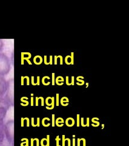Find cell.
Returning <instances> with one entry per match:
<instances>
[{"instance_id":"7","label":"cell","mask_w":129,"mask_h":146,"mask_svg":"<svg viewBox=\"0 0 129 146\" xmlns=\"http://www.w3.org/2000/svg\"><path fill=\"white\" fill-rule=\"evenodd\" d=\"M77 126H80V115H77Z\"/></svg>"},{"instance_id":"25","label":"cell","mask_w":129,"mask_h":146,"mask_svg":"<svg viewBox=\"0 0 129 146\" xmlns=\"http://www.w3.org/2000/svg\"><path fill=\"white\" fill-rule=\"evenodd\" d=\"M47 146H49V135L47 136Z\"/></svg>"},{"instance_id":"19","label":"cell","mask_w":129,"mask_h":146,"mask_svg":"<svg viewBox=\"0 0 129 146\" xmlns=\"http://www.w3.org/2000/svg\"><path fill=\"white\" fill-rule=\"evenodd\" d=\"M63 146H65V144H64V143H65V141H65V136H64V135L63 136Z\"/></svg>"},{"instance_id":"3","label":"cell","mask_w":129,"mask_h":146,"mask_svg":"<svg viewBox=\"0 0 129 146\" xmlns=\"http://www.w3.org/2000/svg\"><path fill=\"white\" fill-rule=\"evenodd\" d=\"M6 111L4 108L0 107V121H1L6 115Z\"/></svg>"},{"instance_id":"8","label":"cell","mask_w":129,"mask_h":146,"mask_svg":"<svg viewBox=\"0 0 129 146\" xmlns=\"http://www.w3.org/2000/svg\"><path fill=\"white\" fill-rule=\"evenodd\" d=\"M76 80L78 81V82H81V84H84V81L83 80H81V79H80V78H79V76H78L77 78H76Z\"/></svg>"},{"instance_id":"10","label":"cell","mask_w":129,"mask_h":146,"mask_svg":"<svg viewBox=\"0 0 129 146\" xmlns=\"http://www.w3.org/2000/svg\"><path fill=\"white\" fill-rule=\"evenodd\" d=\"M52 85H55V73H52Z\"/></svg>"},{"instance_id":"23","label":"cell","mask_w":129,"mask_h":146,"mask_svg":"<svg viewBox=\"0 0 129 146\" xmlns=\"http://www.w3.org/2000/svg\"><path fill=\"white\" fill-rule=\"evenodd\" d=\"M66 141H68V146H70V139H68V138H67V139H66Z\"/></svg>"},{"instance_id":"18","label":"cell","mask_w":129,"mask_h":146,"mask_svg":"<svg viewBox=\"0 0 129 146\" xmlns=\"http://www.w3.org/2000/svg\"><path fill=\"white\" fill-rule=\"evenodd\" d=\"M57 60H58L57 56H55V65H57Z\"/></svg>"},{"instance_id":"16","label":"cell","mask_w":129,"mask_h":146,"mask_svg":"<svg viewBox=\"0 0 129 146\" xmlns=\"http://www.w3.org/2000/svg\"><path fill=\"white\" fill-rule=\"evenodd\" d=\"M3 46V42H2V40H0V51H1V50L2 49Z\"/></svg>"},{"instance_id":"12","label":"cell","mask_w":129,"mask_h":146,"mask_svg":"<svg viewBox=\"0 0 129 146\" xmlns=\"http://www.w3.org/2000/svg\"><path fill=\"white\" fill-rule=\"evenodd\" d=\"M66 84L67 85H72V84L68 82V76H66Z\"/></svg>"},{"instance_id":"26","label":"cell","mask_w":129,"mask_h":146,"mask_svg":"<svg viewBox=\"0 0 129 146\" xmlns=\"http://www.w3.org/2000/svg\"><path fill=\"white\" fill-rule=\"evenodd\" d=\"M73 146H75V138H73Z\"/></svg>"},{"instance_id":"9","label":"cell","mask_w":129,"mask_h":146,"mask_svg":"<svg viewBox=\"0 0 129 146\" xmlns=\"http://www.w3.org/2000/svg\"><path fill=\"white\" fill-rule=\"evenodd\" d=\"M56 140H57V146H60V145H59V141L60 140V139H59V136H57Z\"/></svg>"},{"instance_id":"24","label":"cell","mask_w":129,"mask_h":146,"mask_svg":"<svg viewBox=\"0 0 129 146\" xmlns=\"http://www.w3.org/2000/svg\"><path fill=\"white\" fill-rule=\"evenodd\" d=\"M81 140L83 141V146H86V139H84V138H82V139H80Z\"/></svg>"},{"instance_id":"17","label":"cell","mask_w":129,"mask_h":146,"mask_svg":"<svg viewBox=\"0 0 129 146\" xmlns=\"http://www.w3.org/2000/svg\"><path fill=\"white\" fill-rule=\"evenodd\" d=\"M81 125L82 127H86V125H84V118L83 117L81 118Z\"/></svg>"},{"instance_id":"27","label":"cell","mask_w":129,"mask_h":146,"mask_svg":"<svg viewBox=\"0 0 129 146\" xmlns=\"http://www.w3.org/2000/svg\"><path fill=\"white\" fill-rule=\"evenodd\" d=\"M78 146H80V141H81V139H78Z\"/></svg>"},{"instance_id":"28","label":"cell","mask_w":129,"mask_h":146,"mask_svg":"<svg viewBox=\"0 0 129 146\" xmlns=\"http://www.w3.org/2000/svg\"><path fill=\"white\" fill-rule=\"evenodd\" d=\"M86 85H87L86 88H87V87H88V86H89V83H86Z\"/></svg>"},{"instance_id":"13","label":"cell","mask_w":129,"mask_h":146,"mask_svg":"<svg viewBox=\"0 0 129 146\" xmlns=\"http://www.w3.org/2000/svg\"><path fill=\"white\" fill-rule=\"evenodd\" d=\"M55 115H52V126H55Z\"/></svg>"},{"instance_id":"2","label":"cell","mask_w":129,"mask_h":146,"mask_svg":"<svg viewBox=\"0 0 129 146\" xmlns=\"http://www.w3.org/2000/svg\"><path fill=\"white\" fill-rule=\"evenodd\" d=\"M6 82L3 77H0V96H2L6 93L7 91Z\"/></svg>"},{"instance_id":"11","label":"cell","mask_w":129,"mask_h":146,"mask_svg":"<svg viewBox=\"0 0 129 146\" xmlns=\"http://www.w3.org/2000/svg\"><path fill=\"white\" fill-rule=\"evenodd\" d=\"M57 106H59V94H57Z\"/></svg>"},{"instance_id":"22","label":"cell","mask_w":129,"mask_h":146,"mask_svg":"<svg viewBox=\"0 0 129 146\" xmlns=\"http://www.w3.org/2000/svg\"><path fill=\"white\" fill-rule=\"evenodd\" d=\"M50 65H52V56H50V62L49 63Z\"/></svg>"},{"instance_id":"15","label":"cell","mask_w":129,"mask_h":146,"mask_svg":"<svg viewBox=\"0 0 129 146\" xmlns=\"http://www.w3.org/2000/svg\"><path fill=\"white\" fill-rule=\"evenodd\" d=\"M74 80H75L74 76H72V82H71L72 85H74Z\"/></svg>"},{"instance_id":"21","label":"cell","mask_w":129,"mask_h":146,"mask_svg":"<svg viewBox=\"0 0 129 146\" xmlns=\"http://www.w3.org/2000/svg\"><path fill=\"white\" fill-rule=\"evenodd\" d=\"M86 127H89V117L87 118V124Z\"/></svg>"},{"instance_id":"1","label":"cell","mask_w":129,"mask_h":146,"mask_svg":"<svg viewBox=\"0 0 129 146\" xmlns=\"http://www.w3.org/2000/svg\"><path fill=\"white\" fill-rule=\"evenodd\" d=\"M9 60L4 54L0 55V74L4 75L9 72L11 69Z\"/></svg>"},{"instance_id":"20","label":"cell","mask_w":129,"mask_h":146,"mask_svg":"<svg viewBox=\"0 0 129 146\" xmlns=\"http://www.w3.org/2000/svg\"><path fill=\"white\" fill-rule=\"evenodd\" d=\"M44 63L45 65H49V63L47 62V56H44Z\"/></svg>"},{"instance_id":"6","label":"cell","mask_w":129,"mask_h":146,"mask_svg":"<svg viewBox=\"0 0 129 146\" xmlns=\"http://www.w3.org/2000/svg\"><path fill=\"white\" fill-rule=\"evenodd\" d=\"M47 108V109H49V110H52L53 108H54V98H52V107H46Z\"/></svg>"},{"instance_id":"4","label":"cell","mask_w":129,"mask_h":146,"mask_svg":"<svg viewBox=\"0 0 129 146\" xmlns=\"http://www.w3.org/2000/svg\"><path fill=\"white\" fill-rule=\"evenodd\" d=\"M68 98H66V97H63L62 99H61V104L63 106H64V102H67V103H68Z\"/></svg>"},{"instance_id":"5","label":"cell","mask_w":129,"mask_h":146,"mask_svg":"<svg viewBox=\"0 0 129 146\" xmlns=\"http://www.w3.org/2000/svg\"><path fill=\"white\" fill-rule=\"evenodd\" d=\"M71 64L73 65L74 64V52L71 53Z\"/></svg>"},{"instance_id":"14","label":"cell","mask_w":129,"mask_h":146,"mask_svg":"<svg viewBox=\"0 0 129 146\" xmlns=\"http://www.w3.org/2000/svg\"><path fill=\"white\" fill-rule=\"evenodd\" d=\"M58 58H60V64L61 65H63V57L61 56H57Z\"/></svg>"}]
</instances>
